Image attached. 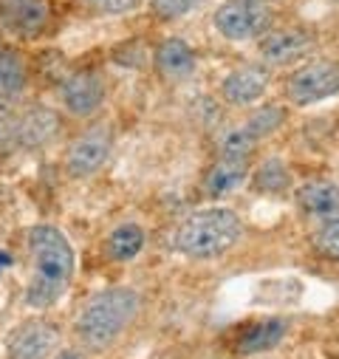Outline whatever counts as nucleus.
I'll return each mask as SVG.
<instances>
[{"label":"nucleus","instance_id":"f257e3e1","mask_svg":"<svg viewBox=\"0 0 339 359\" xmlns=\"http://www.w3.org/2000/svg\"><path fill=\"white\" fill-rule=\"evenodd\" d=\"M32 275L26 283V306L34 311L54 309L71 289L76 257L68 235L54 224H34L26 235Z\"/></svg>","mask_w":339,"mask_h":359},{"label":"nucleus","instance_id":"f03ea898","mask_svg":"<svg viewBox=\"0 0 339 359\" xmlns=\"http://www.w3.org/2000/svg\"><path fill=\"white\" fill-rule=\"evenodd\" d=\"M141 311V297L130 286H111L97 292L85 303L74 320V334L82 351L105 353L111 351L122 334L136 323Z\"/></svg>","mask_w":339,"mask_h":359},{"label":"nucleus","instance_id":"7ed1b4c3","mask_svg":"<svg viewBox=\"0 0 339 359\" xmlns=\"http://www.w3.org/2000/svg\"><path fill=\"white\" fill-rule=\"evenodd\" d=\"M243 238V221L235 210L207 207L187 215L173 235V249L190 260H215L232 252Z\"/></svg>","mask_w":339,"mask_h":359},{"label":"nucleus","instance_id":"20e7f679","mask_svg":"<svg viewBox=\"0 0 339 359\" xmlns=\"http://www.w3.org/2000/svg\"><path fill=\"white\" fill-rule=\"evenodd\" d=\"M275 12L266 0H223L212 15L215 32L229 43L261 40L272 29Z\"/></svg>","mask_w":339,"mask_h":359},{"label":"nucleus","instance_id":"39448f33","mask_svg":"<svg viewBox=\"0 0 339 359\" xmlns=\"http://www.w3.org/2000/svg\"><path fill=\"white\" fill-rule=\"evenodd\" d=\"M339 94V62L336 60H305L286 79V97L297 108L319 105Z\"/></svg>","mask_w":339,"mask_h":359},{"label":"nucleus","instance_id":"423d86ee","mask_svg":"<svg viewBox=\"0 0 339 359\" xmlns=\"http://www.w3.org/2000/svg\"><path fill=\"white\" fill-rule=\"evenodd\" d=\"M113 153V128L108 122H94L85 128L79 136L71 139L65 150V172L74 182H85V178L97 175Z\"/></svg>","mask_w":339,"mask_h":359},{"label":"nucleus","instance_id":"0eeeda50","mask_svg":"<svg viewBox=\"0 0 339 359\" xmlns=\"http://www.w3.org/2000/svg\"><path fill=\"white\" fill-rule=\"evenodd\" d=\"M105 97H108V85H105V76L99 71H74L71 76L62 79L60 85V100H62V108L71 114V116H79V119H88L94 116L102 105H105Z\"/></svg>","mask_w":339,"mask_h":359},{"label":"nucleus","instance_id":"6e6552de","mask_svg":"<svg viewBox=\"0 0 339 359\" xmlns=\"http://www.w3.org/2000/svg\"><path fill=\"white\" fill-rule=\"evenodd\" d=\"M60 345V328L48 320L32 317L20 323L6 342L9 359H54Z\"/></svg>","mask_w":339,"mask_h":359},{"label":"nucleus","instance_id":"1a4fd4ad","mask_svg":"<svg viewBox=\"0 0 339 359\" xmlns=\"http://www.w3.org/2000/svg\"><path fill=\"white\" fill-rule=\"evenodd\" d=\"M314 43V32L308 29H269L258 40V54L266 65H294L311 54Z\"/></svg>","mask_w":339,"mask_h":359},{"label":"nucleus","instance_id":"9d476101","mask_svg":"<svg viewBox=\"0 0 339 359\" xmlns=\"http://www.w3.org/2000/svg\"><path fill=\"white\" fill-rule=\"evenodd\" d=\"M272 85V71L266 65H237L221 79V100L232 108H246L261 102Z\"/></svg>","mask_w":339,"mask_h":359},{"label":"nucleus","instance_id":"9b49d317","mask_svg":"<svg viewBox=\"0 0 339 359\" xmlns=\"http://www.w3.org/2000/svg\"><path fill=\"white\" fill-rule=\"evenodd\" d=\"M51 20L48 0H0V26L15 37L34 40Z\"/></svg>","mask_w":339,"mask_h":359},{"label":"nucleus","instance_id":"f8f14e48","mask_svg":"<svg viewBox=\"0 0 339 359\" xmlns=\"http://www.w3.org/2000/svg\"><path fill=\"white\" fill-rule=\"evenodd\" d=\"M12 125H15L18 150H40V147L51 144L54 136L60 133V116L46 105H34L29 111H18Z\"/></svg>","mask_w":339,"mask_h":359},{"label":"nucleus","instance_id":"ddd939ff","mask_svg":"<svg viewBox=\"0 0 339 359\" xmlns=\"http://www.w3.org/2000/svg\"><path fill=\"white\" fill-rule=\"evenodd\" d=\"M195 51L187 40L181 37H167L155 46V54H153V68L155 74L164 79V82H184L195 74Z\"/></svg>","mask_w":339,"mask_h":359},{"label":"nucleus","instance_id":"4468645a","mask_svg":"<svg viewBox=\"0 0 339 359\" xmlns=\"http://www.w3.org/2000/svg\"><path fill=\"white\" fill-rule=\"evenodd\" d=\"M249 172H251L249 158L218 153V158L204 172V193L209 198H223V196L235 193L237 187H243L249 182Z\"/></svg>","mask_w":339,"mask_h":359},{"label":"nucleus","instance_id":"2eb2a0df","mask_svg":"<svg viewBox=\"0 0 339 359\" xmlns=\"http://www.w3.org/2000/svg\"><path fill=\"white\" fill-rule=\"evenodd\" d=\"M294 204L300 212L311 215V218H333L339 215V184L331 182V178H311V182H303L294 190Z\"/></svg>","mask_w":339,"mask_h":359},{"label":"nucleus","instance_id":"dca6fc26","mask_svg":"<svg viewBox=\"0 0 339 359\" xmlns=\"http://www.w3.org/2000/svg\"><path fill=\"white\" fill-rule=\"evenodd\" d=\"M289 334V320L286 317H266L251 323L249 328L240 331L235 351L237 356H258V353H269L275 351Z\"/></svg>","mask_w":339,"mask_h":359},{"label":"nucleus","instance_id":"f3484780","mask_svg":"<svg viewBox=\"0 0 339 359\" xmlns=\"http://www.w3.org/2000/svg\"><path fill=\"white\" fill-rule=\"evenodd\" d=\"M249 182H251L254 193H261V196H283L294 187V175L283 158L269 156L249 172Z\"/></svg>","mask_w":339,"mask_h":359},{"label":"nucleus","instance_id":"a211bd4d","mask_svg":"<svg viewBox=\"0 0 339 359\" xmlns=\"http://www.w3.org/2000/svg\"><path fill=\"white\" fill-rule=\"evenodd\" d=\"M144 241H147L144 229H141L136 221H125V224H119V226H113V229L108 232V238H105V252H108L111 260L127 263V260H133V257L141 255Z\"/></svg>","mask_w":339,"mask_h":359},{"label":"nucleus","instance_id":"6ab92c4d","mask_svg":"<svg viewBox=\"0 0 339 359\" xmlns=\"http://www.w3.org/2000/svg\"><path fill=\"white\" fill-rule=\"evenodd\" d=\"M29 85V68L18 48L0 43V91L23 94Z\"/></svg>","mask_w":339,"mask_h":359},{"label":"nucleus","instance_id":"aec40b11","mask_svg":"<svg viewBox=\"0 0 339 359\" xmlns=\"http://www.w3.org/2000/svg\"><path fill=\"white\" fill-rule=\"evenodd\" d=\"M286 116H289L286 105L269 102V105H261L258 111H254V114L246 119L243 130H246L254 142H263V139H269L272 133H277V130L286 125Z\"/></svg>","mask_w":339,"mask_h":359},{"label":"nucleus","instance_id":"412c9836","mask_svg":"<svg viewBox=\"0 0 339 359\" xmlns=\"http://www.w3.org/2000/svg\"><path fill=\"white\" fill-rule=\"evenodd\" d=\"M314 249L331 260H339V215L325 218L314 232Z\"/></svg>","mask_w":339,"mask_h":359},{"label":"nucleus","instance_id":"4be33fe9","mask_svg":"<svg viewBox=\"0 0 339 359\" xmlns=\"http://www.w3.org/2000/svg\"><path fill=\"white\" fill-rule=\"evenodd\" d=\"M254 147H258V142H254L243 128H235L229 133H223L221 144H218V153L223 156H243V158H251Z\"/></svg>","mask_w":339,"mask_h":359},{"label":"nucleus","instance_id":"5701e85b","mask_svg":"<svg viewBox=\"0 0 339 359\" xmlns=\"http://www.w3.org/2000/svg\"><path fill=\"white\" fill-rule=\"evenodd\" d=\"M204 0H150V9L158 20H179L190 15L195 6H201Z\"/></svg>","mask_w":339,"mask_h":359},{"label":"nucleus","instance_id":"b1692460","mask_svg":"<svg viewBox=\"0 0 339 359\" xmlns=\"http://www.w3.org/2000/svg\"><path fill=\"white\" fill-rule=\"evenodd\" d=\"M141 0H82V6H88L97 15H125L133 12Z\"/></svg>","mask_w":339,"mask_h":359},{"label":"nucleus","instance_id":"393cba45","mask_svg":"<svg viewBox=\"0 0 339 359\" xmlns=\"http://www.w3.org/2000/svg\"><path fill=\"white\" fill-rule=\"evenodd\" d=\"M18 111H20V94H6V91H0V122H4V119H12Z\"/></svg>","mask_w":339,"mask_h":359},{"label":"nucleus","instance_id":"a878e982","mask_svg":"<svg viewBox=\"0 0 339 359\" xmlns=\"http://www.w3.org/2000/svg\"><path fill=\"white\" fill-rule=\"evenodd\" d=\"M54 359H88V356H85V351H79V348H62L54 353Z\"/></svg>","mask_w":339,"mask_h":359},{"label":"nucleus","instance_id":"bb28decb","mask_svg":"<svg viewBox=\"0 0 339 359\" xmlns=\"http://www.w3.org/2000/svg\"><path fill=\"white\" fill-rule=\"evenodd\" d=\"M15 263V257H12V252H4L0 249V272H6V269Z\"/></svg>","mask_w":339,"mask_h":359}]
</instances>
